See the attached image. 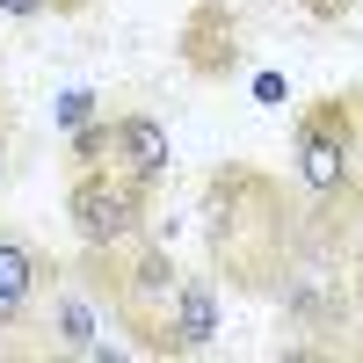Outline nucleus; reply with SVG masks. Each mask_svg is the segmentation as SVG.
<instances>
[{
	"mask_svg": "<svg viewBox=\"0 0 363 363\" xmlns=\"http://www.w3.org/2000/svg\"><path fill=\"white\" fill-rule=\"evenodd\" d=\"M73 167H109V116H87L80 131H66Z\"/></svg>",
	"mask_w": 363,
	"mask_h": 363,
	"instance_id": "7",
	"label": "nucleus"
},
{
	"mask_svg": "<svg viewBox=\"0 0 363 363\" xmlns=\"http://www.w3.org/2000/svg\"><path fill=\"white\" fill-rule=\"evenodd\" d=\"M145 196L131 174L116 167H73V189H66V218H73V240L80 255H116L131 247V240H145Z\"/></svg>",
	"mask_w": 363,
	"mask_h": 363,
	"instance_id": "2",
	"label": "nucleus"
},
{
	"mask_svg": "<svg viewBox=\"0 0 363 363\" xmlns=\"http://www.w3.org/2000/svg\"><path fill=\"white\" fill-rule=\"evenodd\" d=\"M87 116H102V95H87V87H73V95H58V131H80Z\"/></svg>",
	"mask_w": 363,
	"mask_h": 363,
	"instance_id": "8",
	"label": "nucleus"
},
{
	"mask_svg": "<svg viewBox=\"0 0 363 363\" xmlns=\"http://www.w3.org/2000/svg\"><path fill=\"white\" fill-rule=\"evenodd\" d=\"M291 174L306 196L335 203L363 182V95H320L291 124Z\"/></svg>",
	"mask_w": 363,
	"mask_h": 363,
	"instance_id": "1",
	"label": "nucleus"
},
{
	"mask_svg": "<svg viewBox=\"0 0 363 363\" xmlns=\"http://www.w3.org/2000/svg\"><path fill=\"white\" fill-rule=\"evenodd\" d=\"M225 335V306H218V284L211 277H182L174 298L160 306V327L145 335V349L153 356H196Z\"/></svg>",
	"mask_w": 363,
	"mask_h": 363,
	"instance_id": "3",
	"label": "nucleus"
},
{
	"mask_svg": "<svg viewBox=\"0 0 363 363\" xmlns=\"http://www.w3.org/2000/svg\"><path fill=\"white\" fill-rule=\"evenodd\" d=\"M349 247L363 255V182H356V189H349Z\"/></svg>",
	"mask_w": 363,
	"mask_h": 363,
	"instance_id": "11",
	"label": "nucleus"
},
{
	"mask_svg": "<svg viewBox=\"0 0 363 363\" xmlns=\"http://www.w3.org/2000/svg\"><path fill=\"white\" fill-rule=\"evenodd\" d=\"M0 182H8V109H0Z\"/></svg>",
	"mask_w": 363,
	"mask_h": 363,
	"instance_id": "12",
	"label": "nucleus"
},
{
	"mask_svg": "<svg viewBox=\"0 0 363 363\" xmlns=\"http://www.w3.org/2000/svg\"><path fill=\"white\" fill-rule=\"evenodd\" d=\"M51 291V269H44V255L29 247L22 233H8L0 225V335L8 327H22L29 320V306Z\"/></svg>",
	"mask_w": 363,
	"mask_h": 363,
	"instance_id": "5",
	"label": "nucleus"
},
{
	"mask_svg": "<svg viewBox=\"0 0 363 363\" xmlns=\"http://www.w3.org/2000/svg\"><path fill=\"white\" fill-rule=\"evenodd\" d=\"M51 335H58V349L66 356H95L102 342V327H95V306H87V291L80 284H51Z\"/></svg>",
	"mask_w": 363,
	"mask_h": 363,
	"instance_id": "6",
	"label": "nucleus"
},
{
	"mask_svg": "<svg viewBox=\"0 0 363 363\" xmlns=\"http://www.w3.org/2000/svg\"><path fill=\"white\" fill-rule=\"evenodd\" d=\"M109 167L131 174L138 189H160L167 167H174V138L145 109H124V116H109Z\"/></svg>",
	"mask_w": 363,
	"mask_h": 363,
	"instance_id": "4",
	"label": "nucleus"
},
{
	"mask_svg": "<svg viewBox=\"0 0 363 363\" xmlns=\"http://www.w3.org/2000/svg\"><path fill=\"white\" fill-rule=\"evenodd\" d=\"M284 8H298L306 22H349V8H356V0H284Z\"/></svg>",
	"mask_w": 363,
	"mask_h": 363,
	"instance_id": "9",
	"label": "nucleus"
},
{
	"mask_svg": "<svg viewBox=\"0 0 363 363\" xmlns=\"http://www.w3.org/2000/svg\"><path fill=\"white\" fill-rule=\"evenodd\" d=\"M51 0H0V22H44Z\"/></svg>",
	"mask_w": 363,
	"mask_h": 363,
	"instance_id": "10",
	"label": "nucleus"
},
{
	"mask_svg": "<svg viewBox=\"0 0 363 363\" xmlns=\"http://www.w3.org/2000/svg\"><path fill=\"white\" fill-rule=\"evenodd\" d=\"M51 8H58V15H80V8H87V0H51Z\"/></svg>",
	"mask_w": 363,
	"mask_h": 363,
	"instance_id": "13",
	"label": "nucleus"
}]
</instances>
